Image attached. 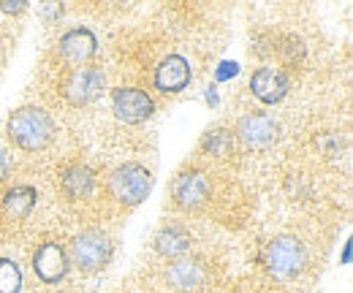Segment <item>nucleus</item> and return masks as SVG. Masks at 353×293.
I'll use <instances>...</instances> for the list:
<instances>
[{
    "instance_id": "f257e3e1",
    "label": "nucleus",
    "mask_w": 353,
    "mask_h": 293,
    "mask_svg": "<svg viewBox=\"0 0 353 293\" xmlns=\"http://www.w3.org/2000/svg\"><path fill=\"white\" fill-rule=\"evenodd\" d=\"M6 133H8V139L19 150L36 152V150H44L46 144L52 141L54 125H52V117L46 114L44 109H39V106H22V109H17L8 117Z\"/></svg>"
},
{
    "instance_id": "f03ea898",
    "label": "nucleus",
    "mask_w": 353,
    "mask_h": 293,
    "mask_svg": "<svg viewBox=\"0 0 353 293\" xmlns=\"http://www.w3.org/2000/svg\"><path fill=\"white\" fill-rule=\"evenodd\" d=\"M307 263V252L299 239L294 236H277L264 250V266L274 280H294Z\"/></svg>"
},
{
    "instance_id": "7ed1b4c3",
    "label": "nucleus",
    "mask_w": 353,
    "mask_h": 293,
    "mask_svg": "<svg viewBox=\"0 0 353 293\" xmlns=\"http://www.w3.org/2000/svg\"><path fill=\"white\" fill-rule=\"evenodd\" d=\"M152 188V174L139 163H125V166L114 168L109 176V190L120 204H139Z\"/></svg>"
},
{
    "instance_id": "20e7f679",
    "label": "nucleus",
    "mask_w": 353,
    "mask_h": 293,
    "mask_svg": "<svg viewBox=\"0 0 353 293\" xmlns=\"http://www.w3.org/2000/svg\"><path fill=\"white\" fill-rule=\"evenodd\" d=\"M112 258V239L101 231H85L71 242V261L82 272H95Z\"/></svg>"
},
{
    "instance_id": "39448f33",
    "label": "nucleus",
    "mask_w": 353,
    "mask_h": 293,
    "mask_svg": "<svg viewBox=\"0 0 353 293\" xmlns=\"http://www.w3.org/2000/svg\"><path fill=\"white\" fill-rule=\"evenodd\" d=\"M103 84H106V77H103V71L98 68V65H79V68H74L68 77H65V82H63V92H65V98L74 103V106H85L90 101H95L98 95H101V90H103Z\"/></svg>"
},
{
    "instance_id": "423d86ee",
    "label": "nucleus",
    "mask_w": 353,
    "mask_h": 293,
    "mask_svg": "<svg viewBox=\"0 0 353 293\" xmlns=\"http://www.w3.org/2000/svg\"><path fill=\"white\" fill-rule=\"evenodd\" d=\"M112 106H114L117 120L131 123V125L150 120L152 112H155L152 98L144 90H139V87H120V90H114L112 92Z\"/></svg>"
},
{
    "instance_id": "0eeeda50",
    "label": "nucleus",
    "mask_w": 353,
    "mask_h": 293,
    "mask_svg": "<svg viewBox=\"0 0 353 293\" xmlns=\"http://www.w3.org/2000/svg\"><path fill=\"white\" fill-rule=\"evenodd\" d=\"M33 272L44 283H57L68 272V255L57 242H44L33 255Z\"/></svg>"
},
{
    "instance_id": "6e6552de",
    "label": "nucleus",
    "mask_w": 353,
    "mask_h": 293,
    "mask_svg": "<svg viewBox=\"0 0 353 293\" xmlns=\"http://www.w3.org/2000/svg\"><path fill=\"white\" fill-rule=\"evenodd\" d=\"M172 193H174L176 204L185 207V210H196L199 204L207 201L210 196V182L201 171H185L179 174L172 185Z\"/></svg>"
},
{
    "instance_id": "1a4fd4ad",
    "label": "nucleus",
    "mask_w": 353,
    "mask_h": 293,
    "mask_svg": "<svg viewBox=\"0 0 353 293\" xmlns=\"http://www.w3.org/2000/svg\"><path fill=\"white\" fill-rule=\"evenodd\" d=\"M57 46H60L63 60H68L71 65H85L88 60L95 57V52H98V41H95L92 30H88V28H74V30H68V33L60 39Z\"/></svg>"
},
{
    "instance_id": "9d476101",
    "label": "nucleus",
    "mask_w": 353,
    "mask_h": 293,
    "mask_svg": "<svg viewBox=\"0 0 353 293\" xmlns=\"http://www.w3.org/2000/svg\"><path fill=\"white\" fill-rule=\"evenodd\" d=\"M190 84V65L185 57L169 54L166 60H161V65L155 68V87L166 95H174L179 90H185Z\"/></svg>"
},
{
    "instance_id": "9b49d317",
    "label": "nucleus",
    "mask_w": 353,
    "mask_h": 293,
    "mask_svg": "<svg viewBox=\"0 0 353 293\" xmlns=\"http://www.w3.org/2000/svg\"><path fill=\"white\" fill-rule=\"evenodd\" d=\"M250 90H253V95H256L261 103H269V106H272V103H280V101L285 98V92H288V79H285V74L277 71V68H261V71L253 74Z\"/></svg>"
},
{
    "instance_id": "f8f14e48",
    "label": "nucleus",
    "mask_w": 353,
    "mask_h": 293,
    "mask_svg": "<svg viewBox=\"0 0 353 293\" xmlns=\"http://www.w3.org/2000/svg\"><path fill=\"white\" fill-rule=\"evenodd\" d=\"M169 283L176 291L196 293L201 291L204 283H207V269H204L201 261H176L169 269Z\"/></svg>"
},
{
    "instance_id": "ddd939ff",
    "label": "nucleus",
    "mask_w": 353,
    "mask_h": 293,
    "mask_svg": "<svg viewBox=\"0 0 353 293\" xmlns=\"http://www.w3.org/2000/svg\"><path fill=\"white\" fill-rule=\"evenodd\" d=\"M239 136L250 144V147H269L277 136V125L269 114H248L239 123Z\"/></svg>"
},
{
    "instance_id": "4468645a",
    "label": "nucleus",
    "mask_w": 353,
    "mask_h": 293,
    "mask_svg": "<svg viewBox=\"0 0 353 293\" xmlns=\"http://www.w3.org/2000/svg\"><path fill=\"white\" fill-rule=\"evenodd\" d=\"M36 190L28 185H17L3 196V214L8 220H22L28 212L36 207Z\"/></svg>"
},
{
    "instance_id": "2eb2a0df",
    "label": "nucleus",
    "mask_w": 353,
    "mask_h": 293,
    "mask_svg": "<svg viewBox=\"0 0 353 293\" xmlns=\"http://www.w3.org/2000/svg\"><path fill=\"white\" fill-rule=\"evenodd\" d=\"M92 185H95V174L85 163H77V166L65 168V174H63V190L71 199L88 196L90 190H92Z\"/></svg>"
},
{
    "instance_id": "dca6fc26",
    "label": "nucleus",
    "mask_w": 353,
    "mask_h": 293,
    "mask_svg": "<svg viewBox=\"0 0 353 293\" xmlns=\"http://www.w3.org/2000/svg\"><path fill=\"white\" fill-rule=\"evenodd\" d=\"M155 247H158V252H163V255H182V252H188V247H190V234L185 228H179V225H166V228L158 231Z\"/></svg>"
},
{
    "instance_id": "f3484780",
    "label": "nucleus",
    "mask_w": 353,
    "mask_h": 293,
    "mask_svg": "<svg viewBox=\"0 0 353 293\" xmlns=\"http://www.w3.org/2000/svg\"><path fill=\"white\" fill-rule=\"evenodd\" d=\"M22 288V272L14 261L0 258V293H19Z\"/></svg>"
},
{
    "instance_id": "a211bd4d",
    "label": "nucleus",
    "mask_w": 353,
    "mask_h": 293,
    "mask_svg": "<svg viewBox=\"0 0 353 293\" xmlns=\"http://www.w3.org/2000/svg\"><path fill=\"white\" fill-rule=\"evenodd\" d=\"M207 147H210L212 155H228V152L234 150V139H231V133H225V130H212V133L207 136Z\"/></svg>"
},
{
    "instance_id": "6ab92c4d",
    "label": "nucleus",
    "mask_w": 353,
    "mask_h": 293,
    "mask_svg": "<svg viewBox=\"0 0 353 293\" xmlns=\"http://www.w3.org/2000/svg\"><path fill=\"white\" fill-rule=\"evenodd\" d=\"M236 74H239V65L223 60L221 65H218V71H215V79H218V82H225V79H231V77H236Z\"/></svg>"
},
{
    "instance_id": "aec40b11",
    "label": "nucleus",
    "mask_w": 353,
    "mask_h": 293,
    "mask_svg": "<svg viewBox=\"0 0 353 293\" xmlns=\"http://www.w3.org/2000/svg\"><path fill=\"white\" fill-rule=\"evenodd\" d=\"M0 8H3L6 14H19V11L25 8V3H22V0H0Z\"/></svg>"
},
{
    "instance_id": "412c9836",
    "label": "nucleus",
    "mask_w": 353,
    "mask_h": 293,
    "mask_svg": "<svg viewBox=\"0 0 353 293\" xmlns=\"http://www.w3.org/2000/svg\"><path fill=\"white\" fill-rule=\"evenodd\" d=\"M8 168H11V158H8V152H6L3 147H0V179H6Z\"/></svg>"
},
{
    "instance_id": "4be33fe9",
    "label": "nucleus",
    "mask_w": 353,
    "mask_h": 293,
    "mask_svg": "<svg viewBox=\"0 0 353 293\" xmlns=\"http://www.w3.org/2000/svg\"><path fill=\"white\" fill-rule=\"evenodd\" d=\"M351 261V242L345 245V250H343V263H348Z\"/></svg>"
}]
</instances>
